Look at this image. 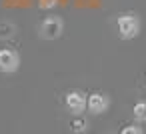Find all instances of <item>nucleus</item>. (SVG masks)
I'll list each match as a JSON object with an SVG mask.
<instances>
[{"instance_id":"nucleus-2","label":"nucleus","mask_w":146,"mask_h":134,"mask_svg":"<svg viewBox=\"0 0 146 134\" xmlns=\"http://www.w3.org/2000/svg\"><path fill=\"white\" fill-rule=\"evenodd\" d=\"M62 32H64V20L60 16H46L38 26V34L42 40H58Z\"/></svg>"},{"instance_id":"nucleus-3","label":"nucleus","mask_w":146,"mask_h":134,"mask_svg":"<svg viewBox=\"0 0 146 134\" xmlns=\"http://www.w3.org/2000/svg\"><path fill=\"white\" fill-rule=\"evenodd\" d=\"M64 106L72 116H78L86 110V92L82 90H70L64 94Z\"/></svg>"},{"instance_id":"nucleus-9","label":"nucleus","mask_w":146,"mask_h":134,"mask_svg":"<svg viewBox=\"0 0 146 134\" xmlns=\"http://www.w3.org/2000/svg\"><path fill=\"white\" fill-rule=\"evenodd\" d=\"M120 134H144V132H142L140 126H136V124H128V126H124V128L120 130Z\"/></svg>"},{"instance_id":"nucleus-4","label":"nucleus","mask_w":146,"mask_h":134,"mask_svg":"<svg viewBox=\"0 0 146 134\" xmlns=\"http://www.w3.org/2000/svg\"><path fill=\"white\" fill-rule=\"evenodd\" d=\"M108 108H110V98H108L104 92L86 94V110H88L90 114L100 116V114H104Z\"/></svg>"},{"instance_id":"nucleus-5","label":"nucleus","mask_w":146,"mask_h":134,"mask_svg":"<svg viewBox=\"0 0 146 134\" xmlns=\"http://www.w3.org/2000/svg\"><path fill=\"white\" fill-rule=\"evenodd\" d=\"M20 68V54L12 48H0V72L14 74Z\"/></svg>"},{"instance_id":"nucleus-8","label":"nucleus","mask_w":146,"mask_h":134,"mask_svg":"<svg viewBox=\"0 0 146 134\" xmlns=\"http://www.w3.org/2000/svg\"><path fill=\"white\" fill-rule=\"evenodd\" d=\"M132 116H134V120L144 122L146 120V102H136L132 108Z\"/></svg>"},{"instance_id":"nucleus-1","label":"nucleus","mask_w":146,"mask_h":134,"mask_svg":"<svg viewBox=\"0 0 146 134\" xmlns=\"http://www.w3.org/2000/svg\"><path fill=\"white\" fill-rule=\"evenodd\" d=\"M140 28H142V22H140L138 14H134V12L118 14V18H116V30H118V36L122 40L136 38L140 34Z\"/></svg>"},{"instance_id":"nucleus-6","label":"nucleus","mask_w":146,"mask_h":134,"mask_svg":"<svg viewBox=\"0 0 146 134\" xmlns=\"http://www.w3.org/2000/svg\"><path fill=\"white\" fill-rule=\"evenodd\" d=\"M70 128H72L74 132H86L88 122H86V118H84L82 114H78V116H74V118L70 120Z\"/></svg>"},{"instance_id":"nucleus-7","label":"nucleus","mask_w":146,"mask_h":134,"mask_svg":"<svg viewBox=\"0 0 146 134\" xmlns=\"http://www.w3.org/2000/svg\"><path fill=\"white\" fill-rule=\"evenodd\" d=\"M16 32V26L12 22H0V38L6 40V38H12Z\"/></svg>"}]
</instances>
